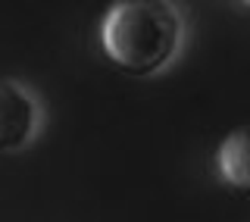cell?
Wrapping results in <instances>:
<instances>
[{"mask_svg":"<svg viewBox=\"0 0 250 222\" xmlns=\"http://www.w3.org/2000/svg\"><path fill=\"white\" fill-rule=\"evenodd\" d=\"M241 10H250V0H247V3H241Z\"/></svg>","mask_w":250,"mask_h":222,"instance_id":"277c9868","label":"cell"},{"mask_svg":"<svg viewBox=\"0 0 250 222\" xmlns=\"http://www.w3.org/2000/svg\"><path fill=\"white\" fill-rule=\"evenodd\" d=\"M100 47L119 72L147 78L166 69L182 47V16L166 0H125L100 22Z\"/></svg>","mask_w":250,"mask_h":222,"instance_id":"6da1fadb","label":"cell"},{"mask_svg":"<svg viewBox=\"0 0 250 222\" xmlns=\"http://www.w3.org/2000/svg\"><path fill=\"white\" fill-rule=\"evenodd\" d=\"M216 172L229 188L250 197V125L229 132L216 150Z\"/></svg>","mask_w":250,"mask_h":222,"instance_id":"3957f363","label":"cell"},{"mask_svg":"<svg viewBox=\"0 0 250 222\" xmlns=\"http://www.w3.org/2000/svg\"><path fill=\"white\" fill-rule=\"evenodd\" d=\"M41 129V107L25 85L0 78V154H13L31 144Z\"/></svg>","mask_w":250,"mask_h":222,"instance_id":"7a4b0ae2","label":"cell"}]
</instances>
